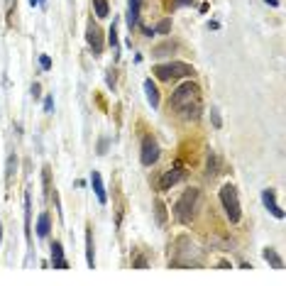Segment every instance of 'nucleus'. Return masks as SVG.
I'll return each instance as SVG.
<instances>
[{
	"label": "nucleus",
	"mask_w": 286,
	"mask_h": 286,
	"mask_svg": "<svg viewBox=\"0 0 286 286\" xmlns=\"http://www.w3.org/2000/svg\"><path fill=\"white\" fill-rule=\"evenodd\" d=\"M176 113H181L184 120H198L200 115V88L193 81H186L172 93V100H169Z\"/></svg>",
	"instance_id": "nucleus-1"
},
{
	"label": "nucleus",
	"mask_w": 286,
	"mask_h": 286,
	"mask_svg": "<svg viewBox=\"0 0 286 286\" xmlns=\"http://www.w3.org/2000/svg\"><path fill=\"white\" fill-rule=\"evenodd\" d=\"M198 200H200V191H198V189H186V191H184V196L176 200V205H174V218H176L181 225H189V223L196 218Z\"/></svg>",
	"instance_id": "nucleus-2"
},
{
	"label": "nucleus",
	"mask_w": 286,
	"mask_h": 286,
	"mask_svg": "<svg viewBox=\"0 0 286 286\" xmlns=\"http://www.w3.org/2000/svg\"><path fill=\"white\" fill-rule=\"evenodd\" d=\"M152 74H154L159 81H172V79H193V76H196V69H193L191 64H184V61H169V64L154 66Z\"/></svg>",
	"instance_id": "nucleus-3"
},
{
	"label": "nucleus",
	"mask_w": 286,
	"mask_h": 286,
	"mask_svg": "<svg viewBox=\"0 0 286 286\" xmlns=\"http://www.w3.org/2000/svg\"><path fill=\"white\" fill-rule=\"evenodd\" d=\"M220 203H223V210H225L230 223H232V225L240 223L242 208H240V198H237V189H235L232 184H225V186L220 189Z\"/></svg>",
	"instance_id": "nucleus-4"
},
{
	"label": "nucleus",
	"mask_w": 286,
	"mask_h": 286,
	"mask_svg": "<svg viewBox=\"0 0 286 286\" xmlns=\"http://www.w3.org/2000/svg\"><path fill=\"white\" fill-rule=\"evenodd\" d=\"M157 159H159V144H157V140L152 135H144L140 162H142L144 167H152V164H157Z\"/></svg>",
	"instance_id": "nucleus-5"
},
{
	"label": "nucleus",
	"mask_w": 286,
	"mask_h": 286,
	"mask_svg": "<svg viewBox=\"0 0 286 286\" xmlns=\"http://www.w3.org/2000/svg\"><path fill=\"white\" fill-rule=\"evenodd\" d=\"M86 42H88V47H91V52H93V57L103 54V32H100V27L93 20L86 25Z\"/></svg>",
	"instance_id": "nucleus-6"
},
{
	"label": "nucleus",
	"mask_w": 286,
	"mask_h": 286,
	"mask_svg": "<svg viewBox=\"0 0 286 286\" xmlns=\"http://www.w3.org/2000/svg\"><path fill=\"white\" fill-rule=\"evenodd\" d=\"M181 169H184L181 164H174L172 169H167V172L162 174V179H159V191H169L174 184L181 179V174H184Z\"/></svg>",
	"instance_id": "nucleus-7"
},
{
	"label": "nucleus",
	"mask_w": 286,
	"mask_h": 286,
	"mask_svg": "<svg viewBox=\"0 0 286 286\" xmlns=\"http://www.w3.org/2000/svg\"><path fill=\"white\" fill-rule=\"evenodd\" d=\"M262 203L267 205V210H269L274 218H279V220L284 218V210H282V205L277 203V196H274L272 189H264V191H262Z\"/></svg>",
	"instance_id": "nucleus-8"
},
{
	"label": "nucleus",
	"mask_w": 286,
	"mask_h": 286,
	"mask_svg": "<svg viewBox=\"0 0 286 286\" xmlns=\"http://www.w3.org/2000/svg\"><path fill=\"white\" fill-rule=\"evenodd\" d=\"M140 10H142V0H127V27L130 29L140 25Z\"/></svg>",
	"instance_id": "nucleus-9"
},
{
	"label": "nucleus",
	"mask_w": 286,
	"mask_h": 286,
	"mask_svg": "<svg viewBox=\"0 0 286 286\" xmlns=\"http://www.w3.org/2000/svg\"><path fill=\"white\" fill-rule=\"evenodd\" d=\"M52 267L54 269H69V262L64 259V247H61V242H52Z\"/></svg>",
	"instance_id": "nucleus-10"
},
{
	"label": "nucleus",
	"mask_w": 286,
	"mask_h": 286,
	"mask_svg": "<svg viewBox=\"0 0 286 286\" xmlns=\"http://www.w3.org/2000/svg\"><path fill=\"white\" fill-rule=\"evenodd\" d=\"M91 186H93V193H95V198L100 200V203H108V193H105L103 179H100V174H98V172H91Z\"/></svg>",
	"instance_id": "nucleus-11"
},
{
	"label": "nucleus",
	"mask_w": 286,
	"mask_h": 286,
	"mask_svg": "<svg viewBox=\"0 0 286 286\" xmlns=\"http://www.w3.org/2000/svg\"><path fill=\"white\" fill-rule=\"evenodd\" d=\"M86 262L88 269H95V247H93V228H86Z\"/></svg>",
	"instance_id": "nucleus-12"
},
{
	"label": "nucleus",
	"mask_w": 286,
	"mask_h": 286,
	"mask_svg": "<svg viewBox=\"0 0 286 286\" xmlns=\"http://www.w3.org/2000/svg\"><path fill=\"white\" fill-rule=\"evenodd\" d=\"M144 93H147L149 105H152V108H159V88H157V84H154L152 79L144 81Z\"/></svg>",
	"instance_id": "nucleus-13"
},
{
	"label": "nucleus",
	"mask_w": 286,
	"mask_h": 286,
	"mask_svg": "<svg viewBox=\"0 0 286 286\" xmlns=\"http://www.w3.org/2000/svg\"><path fill=\"white\" fill-rule=\"evenodd\" d=\"M262 255H264V262H267V264H269L272 269H277V272H279V269H284V259H282L279 255H277V250L267 247V250H264Z\"/></svg>",
	"instance_id": "nucleus-14"
},
{
	"label": "nucleus",
	"mask_w": 286,
	"mask_h": 286,
	"mask_svg": "<svg viewBox=\"0 0 286 286\" xmlns=\"http://www.w3.org/2000/svg\"><path fill=\"white\" fill-rule=\"evenodd\" d=\"M25 235L32 240V196L25 193Z\"/></svg>",
	"instance_id": "nucleus-15"
},
{
	"label": "nucleus",
	"mask_w": 286,
	"mask_h": 286,
	"mask_svg": "<svg viewBox=\"0 0 286 286\" xmlns=\"http://www.w3.org/2000/svg\"><path fill=\"white\" fill-rule=\"evenodd\" d=\"M49 230H52L49 213H39V218H37V235H39V237H47V235H49Z\"/></svg>",
	"instance_id": "nucleus-16"
},
{
	"label": "nucleus",
	"mask_w": 286,
	"mask_h": 286,
	"mask_svg": "<svg viewBox=\"0 0 286 286\" xmlns=\"http://www.w3.org/2000/svg\"><path fill=\"white\" fill-rule=\"evenodd\" d=\"M108 42H110V47H113V57L117 59L120 57V44H117V25H110V29H108Z\"/></svg>",
	"instance_id": "nucleus-17"
},
{
	"label": "nucleus",
	"mask_w": 286,
	"mask_h": 286,
	"mask_svg": "<svg viewBox=\"0 0 286 286\" xmlns=\"http://www.w3.org/2000/svg\"><path fill=\"white\" fill-rule=\"evenodd\" d=\"M174 49H176V44H174V42H164V44H159V47H154V49H152V57H169Z\"/></svg>",
	"instance_id": "nucleus-18"
},
{
	"label": "nucleus",
	"mask_w": 286,
	"mask_h": 286,
	"mask_svg": "<svg viewBox=\"0 0 286 286\" xmlns=\"http://www.w3.org/2000/svg\"><path fill=\"white\" fill-rule=\"evenodd\" d=\"M93 12L95 17H108V0H93Z\"/></svg>",
	"instance_id": "nucleus-19"
},
{
	"label": "nucleus",
	"mask_w": 286,
	"mask_h": 286,
	"mask_svg": "<svg viewBox=\"0 0 286 286\" xmlns=\"http://www.w3.org/2000/svg\"><path fill=\"white\" fill-rule=\"evenodd\" d=\"M15 172H17V157L12 154V157H7V167H5V181H10Z\"/></svg>",
	"instance_id": "nucleus-20"
},
{
	"label": "nucleus",
	"mask_w": 286,
	"mask_h": 286,
	"mask_svg": "<svg viewBox=\"0 0 286 286\" xmlns=\"http://www.w3.org/2000/svg\"><path fill=\"white\" fill-rule=\"evenodd\" d=\"M205 169H208V176H215V174H218V157H215V154H213V152H210V154H208V164H205Z\"/></svg>",
	"instance_id": "nucleus-21"
},
{
	"label": "nucleus",
	"mask_w": 286,
	"mask_h": 286,
	"mask_svg": "<svg viewBox=\"0 0 286 286\" xmlns=\"http://www.w3.org/2000/svg\"><path fill=\"white\" fill-rule=\"evenodd\" d=\"M154 208H157V220H159V225H164V223H167V205H164L162 200H157Z\"/></svg>",
	"instance_id": "nucleus-22"
},
{
	"label": "nucleus",
	"mask_w": 286,
	"mask_h": 286,
	"mask_svg": "<svg viewBox=\"0 0 286 286\" xmlns=\"http://www.w3.org/2000/svg\"><path fill=\"white\" fill-rule=\"evenodd\" d=\"M172 32V20H162L157 27H154V34H169Z\"/></svg>",
	"instance_id": "nucleus-23"
},
{
	"label": "nucleus",
	"mask_w": 286,
	"mask_h": 286,
	"mask_svg": "<svg viewBox=\"0 0 286 286\" xmlns=\"http://www.w3.org/2000/svg\"><path fill=\"white\" fill-rule=\"evenodd\" d=\"M132 267H135V269H147V257L135 255V257H132Z\"/></svg>",
	"instance_id": "nucleus-24"
},
{
	"label": "nucleus",
	"mask_w": 286,
	"mask_h": 286,
	"mask_svg": "<svg viewBox=\"0 0 286 286\" xmlns=\"http://www.w3.org/2000/svg\"><path fill=\"white\" fill-rule=\"evenodd\" d=\"M44 113H54V95L52 93L44 98Z\"/></svg>",
	"instance_id": "nucleus-25"
},
{
	"label": "nucleus",
	"mask_w": 286,
	"mask_h": 286,
	"mask_svg": "<svg viewBox=\"0 0 286 286\" xmlns=\"http://www.w3.org/2000/svg\"><path fill=\"white\" fill-rule=\"evenodd\" d=\"M39 66H42V71H49L52 69V59L47 57V54H42L39 57Z\"/></svg>",
	"instance_id": "nucleus-26"
},
{
	"label": "nucleus",
	"mask_w": 286,
	"mask_h": 286,
	"mask_svg": "<svg viewBox=\"0 0 286 286\" xmlns=\"http://www.w3.org/2000/svg\"><path fill=\"white\" fill-rule=\"evenodd\" d=\"M210 120H213V125H215V127H220V125H223V120H220V115H218V108H210Z\"/></svg>",
	"instance_id": "nucleus-27"
},
{
	"label": "nucleus",
	"mask_w": 286,
	"mask_h": 286,
	"mask_svg": "<svg viewBox=\"0 0 286 286\" xmlns=\"http://www.w3.org/2000/svg\"><path fill=\"white\" fill-rule=\"evenodd\" d=\"M193 0H174L172 2V10H179V7H186V5H191Z\"/></svg>",
	"instance_id": "nucleus-28"
},
{
	"label": "nucleus",
	"mask_w": 286,
	"mask_h": 286,
	"mask_svg": "<svg viewBox=\"0 0 286 286\" xmlns=\"http://www.w3.org/2000/svg\"><path fill=\"white\" fill-rule=\"evenodd\" d=\"M105 81H108V86L115 88V71L113 69H108V76H105Z\"/></svg>",
	"instance_id": "nucleus-29"
},
{
	"label": "nucleus",
	"mask_w": 286,
	"mask_h": 286,
	"mask_svg": "<svg viewBox=\"0 0 286 286\" xmlns=\"http://www.w3.org/2000/svg\"><path fill=\"white\" fill-rule=\"evenodd\" d=\"M105 152H108V140L103 137V140L98 142V154H105Z\"/></svg>",
	"instance_id": "nucleus-30"
},
{
	"label": "nucleus",
	"mask_w": 286,
	"mask_h": 286,
	"mask_svg": "<svg viewBox=\"0 0 286 286\" xmlns=\"http://www.w3.org/2000/svg\"><path fill=\"white\" fill-rule=\"evenodd\" d=\"M29 91H32V95H34V100H37V98L42 95V93H39V84H32V88H29Z\"/></svg>",
	"instance_id": "nucleus-31"
},
{
	"label": "nucleus",
	"mask_w": 286,
	"mask_h": 286,
	"mask_svg": "<svg viewBox=\"0 0 286 286\" xmlns=\"http://www.w3.org/2000/svg\"><path fill=\"white\" fill-rule=\"evenodd\" d=\"M29 5H32V7H39V5H44V0H29Z\"/></svg>",
	"instance_id": "nucleus-32"
},
{
	"label": "nucleus",
	"mask_w": 286,
	"mask_h": 286,
	"mask_svg": "<svg viewBox=\"0 0 286 286\" xmlns=\"http://www.w3.org/2000/svg\"><path fill=\"white\" fill-rule=\"evenodd\" d=\"M5 5H7V12L12 10V5H15V0H5Z\"/></svg>",
	"instance_id": "nucleus-33"
},
{
	"label": "nucleus",
	"mask_w": 286,
	"mask_h": 286,
	"mask_svg": "<svg viewBox=\"0 0 286 286\" xmlns=\"http://www.w3.org/2000/svg\"><path fill=\"white\" fill-rule=\"evenodd\" d=\"M264 2H269L272 7H277V5H279V0H264Z\"/></svg>",
	"instance_id": "nucleus-34"
},
{
	"label": "nucleus",
	"mask_w": 286,
	"mask_h": 286,
	"mask_svg": "<svg viewBox=\"0 0 286 286\" xmlns=\"http://www.w3.org/2000/svg\"><path fill=\"white\" fill-rule=\"evenodd\" d=\"M0 245H2V223H0Z\"/></svg>",
	"instance_id": "nucleus-35"
}]
</instances>
